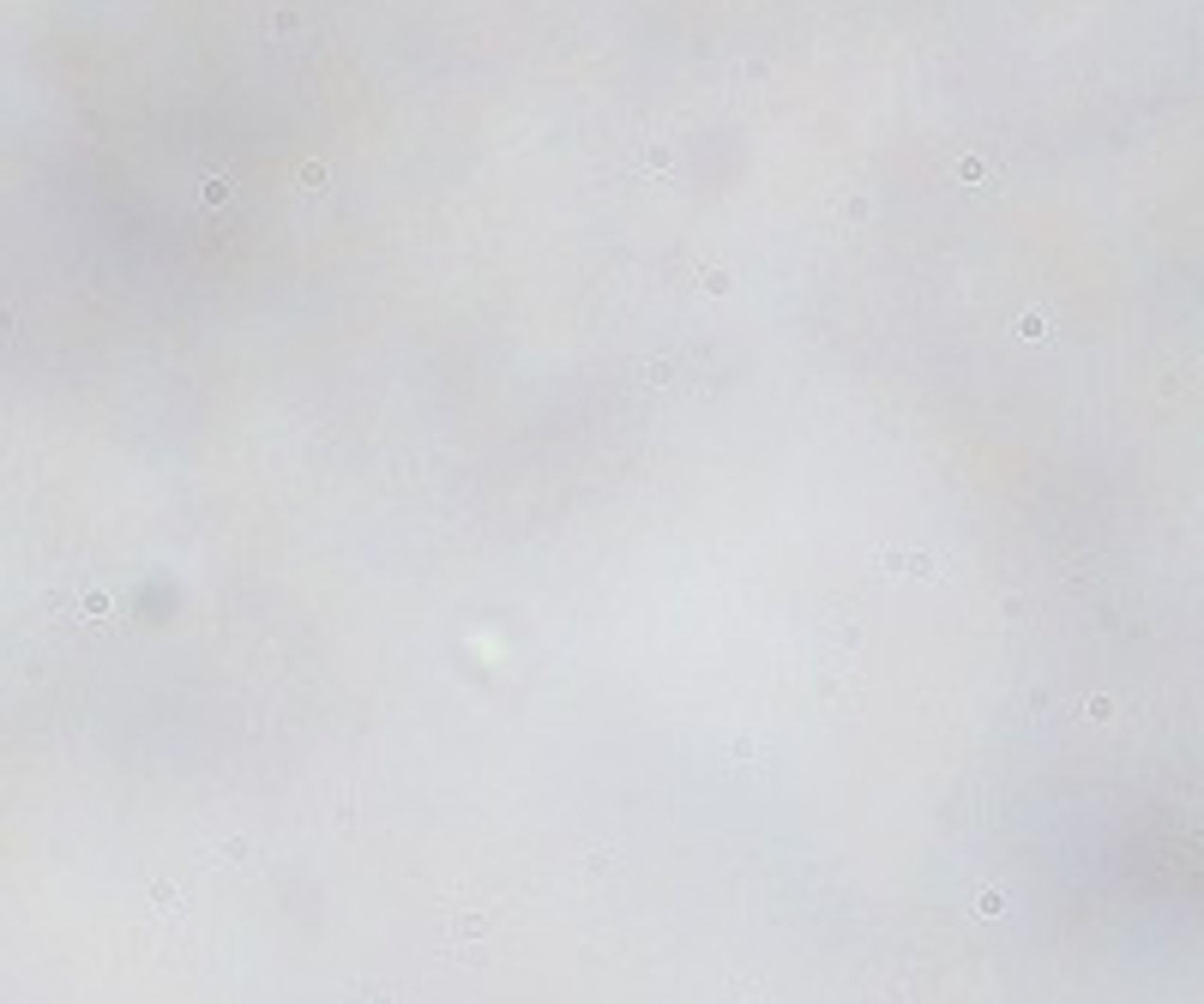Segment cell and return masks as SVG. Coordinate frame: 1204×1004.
<instances>
[{
  "instance_id": "cell-1",
  "label": "cell",
  "mask_w": 1204,
  "mask_h": 1004,
  "mask_svg": "<svg viewBox=\"0 0 1204 1004\" xmlns=\"http://www.w3.org/2000/svg\"><path fill=\"white\" fill-rule=\"evenodd\" d=\"M205 199H211V205H223V199H230V180H223V175H217V180H205Z\"/></svg>"
}]
</instances>
